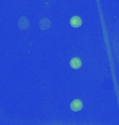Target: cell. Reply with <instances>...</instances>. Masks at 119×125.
<instances>
[{"mask_svg":"<svg viewBox=\"0 0 119 125\" xmlns=\"http://www.w3.org/2000/svg\"><path fill=\"white\" fill-rule=\"evenodd\" d=\"M49 27H50V22L48 19L44 18V19H43V20H41L40 21V28L41 30L48 29Z\"/></svg>","mask_w":119,"mask_h":125,"instance_id":"obj_4","label":"cell"},{"mask_svg":"<svg viewBox=\"0 0 119 125\" xmlns=\"http://www.w3.org/2000/svg\"><path fill=\"white\" fill-rule=\"evenodd\" d=\"M82 61L80 60V58H77V57L72 58L71 61H70V65L74 70L79 69L80 67H82Z\"/></svg>","mask_w":119,"mask_h":125,"instance_id":"obj_2","label":"cell"},{"mask_svg":"<svg viewBox=\"0 0 119 125\" xmlns=\"http://www.w3.org/2000/svg\"><path fill=\"white\" fill-rule=\"evenodd\" d=\"M83 108L82 102L79 99H75L71 104V108L72 111H80Z\"/></svg>","mask_w":119,"mask_h":125,"instance_id":"obj_1","label":"cell"},{"mask_svg":"<svg viewBox=\"0 0 119 125\" xmlns=\"http://www.w3.org/2000/svg\"><path fill=\"white\" fill-rule=\"evenodd\" d=\"M70 24L74 28H78V27L82 26V21L81 18L78 17V16H74L71 19Z\"/></svg>","mask_w":119,"mask_h":125,"instance_id":"obj_3","label":"cell"}]
</instances>
